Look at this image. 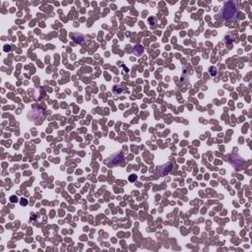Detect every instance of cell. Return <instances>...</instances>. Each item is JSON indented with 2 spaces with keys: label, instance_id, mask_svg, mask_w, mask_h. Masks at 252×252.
Instances as JSON below:
<instances>
[{
  "label": "cell",
  "instance_id": "obj_1",
  "mask_svg": "<svg viewBox=\"0 0 252 252\" xmlns=\"http://www.w3.org/2000/svg\"><path fill=\"white\" fill-rule=\"evenodd\" d=\"M238 15H239V9H238V6L235 2L229 1L224 5L223 9H222L223 19L229 21L235 20Z\"/></svg>",
  "mask_w": 252,
  "mask_h": 252
},
{
  "label": "cell",
  "instance_id": "obj_2",
  "mask_svg": "<svg viewBox=\"0 0 252 252\" xmlns=\"http://www.w3.org/2000/svg\"><path fill=\"white\" fill-rule=\"evenodd\" d=\"M122 160H123L122 154H121L120 152H118V153H115V154H113V155L110 156L109 158L107 159V162L114 167V166H117V164H120V162H122Z\"/></svg>",
  "mask_w": 252,
  "mask_h": 252
},
{
  "label": "cell",
  "instance_id": "obj_3",
  "mask_svg": "<svg viewBox=\"0 0 252 252\" xmlns=\"http://www.w3.org/2000/svg\"><path fill=\"white\" fill-rule=\"evenodd\" d=\"M172 169V166H170V164H162V166H161L159 167V172L161 175H164L166 173H167L169 172V169Z\"/></svg>",
  "mask_w": 252,
  "mask_h": 252
},
{
  "label": "cell",
  "instance_id": "obj_4",
  "mask_svg": "<svg viewBox=\"0 0 252 252\" xmlns=\"http://www.w3.org/2000/svg\"><path fill=\"white\" fill-rule=\"evenodd\" d=\"M209 72H210V74L212 75V76H216V74H217V69H216V67H211Z\"/></svg>",
  "mask_w": 252,
  "mask_h": 252
},
{
  "label": "cell",
  "instance_id": "obj_5",
  "mask_svg": "<svg viewBox=\"0 0 252 252\" xmlns=\"http://www.w3.org/2000/svg\"><path fill=\"white\" fill-rule=\"evenodd\" d=\"M21 202H22V204H23L24 206H25V205L27 204V203H28V201H27V200H24V199H23V200H22V201H21Z\"/></svg>",
  "mask_w": 252,
  "mask_h": 252
}]
</instances>
